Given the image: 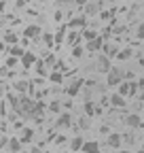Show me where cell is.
<instances>
[{
    "instance_id": "1",
    "label": "cell",
    "mask_w": 144,
    "mask_h": 153,
    "mask_svg": "<svg viewBox=\"0 0 144 153\" xmlns=\"http://www.w3.org/2000/svg\"><path fill=\"white\" fill-rule=\"evenodd\" d=\"M123 81V68L121 66H110V70L106 72V85L108 87H117Z\"/></svg>"
},
{
    "instance_id": "2",
    "label": "cell",
    "mask_w": 144,
    "mask_h": 153,
    "mask_svg": "<svg viewBox=\"0 0 144 153\" xmlns=\"http://www.w3.org/2000/svg\"><path fill=\"white\" fill-rule=\"evenodd\" d=\"M85 87V79L83 76H74L68 85H66V89H64V94L68 96V98H74V96H79L81 94V89Z\"/></svg>"
},
{
    "instance_id": "3",
    "label": "cell",
    "mask_w": 144,
    "mask_h": 153,
    "mask_svg": "<svg viewBox=\"0 0 144 153\" xmlns=\"http://www.w3.org/2000/svg\"><path fill=\"white\" fill-rule=\"evenodd\" d=\"M66 28L68 30H83V28H87V17L85 15H79V17H70L68 19V24H66Z\"/></svg>"
},
{
    "instance_id": "4",
    "label": "cell",
    "mask_w": 144,
    "mask_h": 153,
    "mask_svg": "<svg viewBox=\"0 0 144 153\" xmlns=\"http://www.w3.org/2000/svg\"><path fill=\"white\" fill-rule=\"evenodd\" d=\"M24 36H26V38H34V43H36V41L43 36V28H40L38 24H30V26L24 28Z\"/></svg>"
},
{
    "instance_id": "5",
    "label": "cell",
    "mask_w": 144,
    "mask_h": 153,
    "mask_svg": "<svg viewBox=\"0 0 144 153\" xmlns=\"http://www.w3.org/2000/svg\"><path fill=\"white\" fill-rule=\"evenodd\" d=\"M13 91H15L17 96H28V94H30V81H26V79L15 81V83H13Z\"/></svg>"
},
{
    "instance_id": "6",
    "label": "cell",
    "mask_w": 144,
    "mask_h": 153,
    "mask_svg": "<svg viewBox=\"0 0 144 153\" xmlns=\"http://www.w3.org/2000/svg\"><path fill=\"white\" fill-rule=\"evenodd\" d=\"M106 145L110 147V149H121V145H123V134L110 132V134H108V138H106Z\"/></svg>"
},
{
    "instance_id": "7",
    "label": "cell",
    "mask_w": 144,
    "mask_h": 153,
    "mask_svg": "<svg viewBox=\"0 0 144 153\" xmlns=\"http://www.w3.org/2000/svg\"><path fill=\"white\" fill-rule=\"evenodd\" d=\"M123 121H125V126H127V128H132V130H138V128H140V123H142V117H140L138 113H127Z\"/></svg>"
},
{
    "instance_id": "8",
    "label": "cell",
    "mask_w": 144,
    "mask_h": 153,
    "mask_svg": "<svg viewBox=\"0 0 144 153\" xmlns=\"http://www.w3.org/2000/svg\"><path fill=\"white\" fill-rule=\"evenodd\" d=\"M102 47H104V38L98 34L93 41H89V43H85V49L89 51V53H98V51H102Z\"/></svg>"
},
{
    "instance_id": "9",
    "label": "cell",
    "mask_w": 144,
    "mask_h": 153,
    "mask_svg": "<svg viewBox=\"0 0 144 153\" xmlns=\"http://www.w3.org/2000/svg\"><path fill=\"white\" fill-rule=\"evenodd\" d=\"M110 66H112V64H110V57H106L104 53L98 57V62H96V70L102 72V74H106L108 70H110Z\"/></svg>"
},
{
    "instance_id": "10",
    "label": "cell",
    "mask_w": 144,
    "mask_h": 153,
    "mask_svg": "<svg viewBox=\"0 0 144 153\" xmlns=\"http://www.w3.org/2000/svg\"><path fill=\"white\" fill-rule=\"evenodd\" d=\"M36 60H38V57H36L34 51H26V53L19 57V64H21L24 68H32V66L36 64Z\"/></svg>"
},
{
    "instance_id": "11",
    "label": "cell",
    "mask_w": 144,
    "mask_h": 153,
    "mask_svg": "<svg viewBox=\"0 0 144 153\" xmlns=\"http://www.w3.org/2000/svg\"><path fill=\"white\" fill-rule=\"evenodd\" d=\"M55 128H72V115H70L68 111L60 113V117H57V121H55Z\"/></svg>"
},
{
    "instance_id": "12",
    "label": "cell",
    "mask_w": 144,
    "mask_h": 153,
    "mask_svg": "<svg viewBox=\"0 0 144 153\" xmlns=\"http://www.w3.org/2000/svg\"><path fill=\"white\" fill-rule=\"evenodd\" d=\"M108 104H110V108H125V98L123 96H119V94H110L108 96Z\"/></svg>"
},
{
    "instance_id": "13",
    "label": "cell",
    "mask_w": 144,
    "mask_h": 153,
    "mask_svg": "<svg viewBox=\"0 0 144 153\" xmlns=\"http://www.w3.org/2000/svg\"><path fill=\"white\" fill-rule=\"evenodd\" d=\"M34 132H36V128H24L17 138H19L21 145H28V143H32V138H34Z\"/></svg>"
},
{
    "instance_id": "14",
    "label": "cell",
    "mask_w": 144,
    "mask_h": 153,
    "mask_svg": "<svg viewBox=\"0 0 144 153\" xmlns=\"http://www.w3.org/2000/svg\"><path fill=\"white\" fill-rule=\"evenodd\" d=\"M45 111H47V104H45L43 100H34V102H32V119H34V117H43Z\"/></svg>"
},
{
    "instance_id": "15",
    "label": "cell",
    "mask_w": 144,
    "mask_h": 153,
    "mask_svg": "<svg viewBox=\"0 0 144 153\" xmlns=\"http://www.w3.org/2000/svg\"><path fill=\"white\" fill-rule=\"evenodd\" d=\"M115 60H119V62H127V60H134V49H132V47L119 49V53L115 55Z\"/></svg>"
},
{
    "instance_id": "16",
    "label": "cell",
    "mask_w": 144,
    "mask_h": 153,
    "mask_svg": "<svg viewBox=\"0 0 144 153\" xmlns=\"http://www.w3.org/2000/svg\"><path fill=\"white\" fill-rule=\"evenodd\" d=\"M66 43H68L70 47L81 45V34H79L76 30H68V32H66Z\"/></svg>"
},
{
    "instance_id": "17",
    "label": "cell",
    "mask_w": 144,
    "mask_h": 153,
    "mask_svg": "<svg viewBox=\"0 0 144 153\" xmlns=\"http://www.w3.org/2000/svg\"><path fill=\"white\" fill-rule=\"evenodd\" d=\"M81 151L83 153H100V143L98 140H85Z\"/></svg>"
},
{
    "instance_id": "18",
    "label": "cell",
    "mask_w": 144,
    "mask_h": 153,
    "mask_svg": "<svg viewBox=\"0 0 144 153\" xmlns=\"http://www.w3.org/2000/svg\"><path fill=\"white\" fill-rule=\"evenodd\" d=\"M47 79H49L51 83H55V85H62V83L66 81V79H64V72H60V70H49Z\"/></svg>"
},
{
    "instance_id": "19",
    "label": "cell",
    "mask_w": 144,
    "mask_h": 153,
    "mask_svg": "<svg viewBox=\"0 0 144 153\" xmlns=\"http://www.w3.org/2000/svg\"><path fill=\"white\" fill-rule=\"evenodd\" d=\"M2 43H4L7 47H13V45H19V36H17L15 32H4V36H2Z\"/></svg>"
},
{
    "instance_id": "20",
    "label": "cell",
    "mask_w": 144,
    "mask_h": 153,
    "mask_svg": "<svg viewBox=\"0 0 144 153\" xmlns=\"http://www.w3.org/2000/svg\"><path fill=\"white\" fill-rule=\"evenodd\" d=\"M79 34H81V41H85V43H89V41H93V38L98 36V32H96V30H91L89 26H87V28H83V30H81Z\"/></svg>"
},
{
    "instance_id": "21",
    "label": "cell",
    "mask_w": 144,
    "mask_h": 153,
    "mask_svg": "<svg viewBox=\"0 0 144 153\" xmlns=\"http://www.w3.org/2000/svg\"><path fill=\"white\" fill-rule=\"evenodd\" d=\"M83 115H85V117H93V115H96V102L87 100L83 104Z\"/></svg>"
},
{
    "instance_id": "22",
    "label": "cell",
    "mask_w": 144,
    "mask_h": 153,
    "mask_svg": "<svg viewBox=\"0 0 144 153\" xmlns=\"http://www.w3.org/2000/svg\"><path fill=\"white\" fill-rule=\"evenodd\" d=\"M47 111L53 113V115H60V113H62V102H60V100H51V102L47 104Z\"/></svg>"
},
{
    "instance_id": "23",
    "label": "cell",
    "mask_w": 144,
    "mask_h": 153,
    "mask_svg": "<svg viewBox=\"0 0 144 153\" xmlns=\"http://www.w3.org/2000/svg\"><path fill=\"white\" fill-rule=\"evenodd\" d=\"M83 143H85V138L83 136H74V138H72L70 140V151H81V147H83Z\"/></svg>"
},
{
    "instance_id": "24",
    "label": "cell",
    "mask_w": 144,
    "mask_h": 153,
    "mask_svg": "<svg viewBox=\"0 0 144 153\" xmlns=\"http://www.w3.org/2000/svg\"><path fill=\"white\" fill-rule=\"evenodd\" d=\"M117 94L123 96V98H127V94H129V81H121L117 85Z\"/></svg>"
},
{
    "instance_id": "25",
    "label": "cell",
    "mask_w": 144,
    "mask_h": 153,
    "mask_svg": "<svg viewBox=\"0 0 144 153\" xmlns=\"http://www.w3.org/2000/svg\"><path fill=\"white\" fill-rule=\"evenodd\" d=\"M7 147H9L13 153H19V151H21V143H19V138H17V136H15V138H9Z\"/></svg>"
},
{
    "instance_id": "26",
    "label": "cell",
    "mask_w": 144,
    "mask_h": 153,
    "mask_svg": "<svg viewBox=\"0 0 144 153\" xmlns=\"http://www.w3.org/2000/svg\"><path fill=\"white\" fill-rule=\"evenodd\" d=\"M100 4H102V2H98V4H85V17L98 15V13H100Z\"/></svg>"
},
{
    "instance_id": "27",
    "label": "cell",
    "mask_w": 144,
    "mask_h": 153,
    "mask_svg": "<svg viewBox=\"0 0 144 153\" xmlns=\"http://www.w3.org/2000/svg\"><path fill=\"white\" fill-rule=\"evenodd\" d=\"M34 68H36V72H38L40 76H47V74H49V68L45 66V62H43V60H36Z\"/></svg>"
},
{
    "instance_id": "28",
    "label": "cell",
    "mask_w": 144,
    "mask_h": 153,
    "mask_svg": "<svg viewBox=\"0 0 144 153\" xmlns=\"http://www.w3.org/2000/svg\"><path fill=\"white\" fill-rule=\"evenodd\" d=\"M9 53H11L13 57H17V60H19V57H21L26 51H24V47H21V45H13V47H9Z\"/></svg>"
},
{
    "instance_id": "29",
    "label": "cell",
    "mask_w": 144,
    "mask_h": 153,
    "mask_svg": "<svg viewBox=\"0 0 144 153\" xmlns=\"http://www.w3.org/2000/svg\"><path fill=\"white\" fill-rule=\"evenodd\" d=\"M66 32H68V28L66 26H62L60 30H57V34L53 36V41H55V45H60V43H64V38H66Z\"/></svg>"
},
{
    "instance_id": "30",
    "label": "cell",
    "mask_w": 144,
    "mask_h": 153,
    "mask_svg": "<svg viewBox=\"0 0 144 153\" xmlns=\"http://www.w3.org/2000/svg\"><path fill=\"white\" fill-rule=\"evenodd\" d=\"M83 55H85V47H83V45L72 47V57H74V60H81Z\"/></svg>"
},
{
    "instance_id": "31",
    "label": "cell",
    "mask_w": 144,
    "mask_h": 153,
    "mask_svg": "<svg viewBox=\"0 0 144 153\" xmlns=\"http://www.w3.org/2000/svg\"><path fill=\"white\" fill-rule=\"evenodd\" d=\"M43 62H45V66H47V68H51V70H53V66H55V62H57V57L53 55V53H47V57H45Z\"/></svg>"
},
{
    "instance_id": "32",
    "label": "cell",
    "mask_w": 144,
    "mask_h": 153,
    "mask_svg": "<svg viewBox=\"0 0 144 153\" xmlns=\"http://www.w3.org/2000/svg\"><path fill=\"white\" fill-rule=\"evenodd\" d=\"M74 130H89V117H85V115H83V117L76 121V128Z\"/></svg>"
},
{
    "instance_id": "33",
    "label": "cell",
    "mask_w": 144,
    "mask_h": 153,
    "mask_svg": "<svg viewBox=\"0 0 144 153\" xmlns=\"http://www.w3.org/2000/svg\"><path fill=\"white\" fill-rule=\"evenodd\" d=\"M17 64H19V60H17V57H13V55H9V57H7V62H4V68L13 70V68H17Z\"/></svg>"
},
{
    "instance_id": "34",
    "label": "cell",
    "mask_w": 144,
    "mask_h": 153,
    "mask_svg": "<svg viewBox=\"0 0 144 153\" xmlns=\"http://www.w3.org/2000/svg\"><path fill=\"white\" fill-rule=\"evenodd\" d=\"M40 38H43V43H45L47 47H53V45H55V41H53V34H51V32H45Z\"/></svg>"
},
{
    "instance_id": "35",
    "label": "cell",
    "mask_w": 144,
    "mask_h": 153,
    "mask_svg": "<svg viewBox=\"0 0 144 153\" xmlns=\"http://www.w3.org/2000/svg\"><path fill=\"white\" fill-rule=\"evenodd\" d=\"M138 79V74L134 70H123V81H136Z\"/></svg>"
},
{
    "instance_id": "36",
    "label": "cell",
    "mask_w": 144,
    "mask_h": 153,
    "mask_svg": "<svg viewBox=\"0 0 144 153\" xmlns=\"http://www.w3.org/2000/svg\"><path fill=\"white\" fill-rule=\"evenodd\" d=\"M136 36H138V41H144V24L136 26Z\"/></svg>"
},
{
    "instance_id": "37",
    "label": "cell",
    "mask_w": 144,
    "mask_h": 153,
    "mask_svg": "<svg viewBox=\"0 0 144 153\" xmlns=\"http://www.w3.org/2000/svg\"><path fill=\"white\" fill-rule=\"evenodd\" d=\"M136 83H138V89H140V91H144V74H142V76H138Z\"/></svg>"
},
{
    "instance_id": "38",
    "label": "cell",
    "mask_w": 144,
    "mask_h": 153,
    "mask_svg": "<svg viewBox=\"0 0 144 153\" xmlns=\"http://www.w3.org/2000/svg\"><path fill=\"white\" fill-rule=\"evenodd\" d=\"M53 17H55V22H62V17H64V11H55V13H53Z\"/></svg>"
},
{
    "instance_id": "39",
    "label": "cell",
    "mask_w": 144,
    "mask_h": 153,
    "mask_svg": "<svg viewBox=\"0 0 144 153\" xmlns=\"http://www.w3.org/2000/svg\"><path fill=\"white\" fill-rule=\"evenodd\" d=\"M100 134H106V136H108V134H110V128H108V126H100Z\"/></svg>"
},
{
    "instance_id": "40",
    "label": "cell",
    "mask_w": 144,
    "mask_h": 153,
    "mask_svg": "<svg viewBox=\"0 0 144 153\" xmlns=\"http://www.w3.org/2000/svg\"><path fill=\"white\" fill-rule=\"evenodd\" d=\"M26 7V0H15V9H24Z\"/></svg>"
},
{
    "instance_id": "41",
    "label": "cell",
    "mask_w": 144,
    "mask_h": 153,
    "mask_svg": "<svg viewBox=\"0 0 144 153\" xmlns=\"http://www.w3.org/2000/svg\"><path fill=\"white\" fill-rule=\"evenodd\" d=\"M0 76H2V79H4V76H9V68H4V66H0Z\"/></svg>"
},
{
    "instance_id": "42",
    "label": "cell",
    "mask_w": 144,
    "mask_h": 153,
    "mask_svg": "<svg viewBox=\"0 0 144 153\" xmlns=\"http://www.w3.org/2000/svg\"><path fill=\"white\" fill-rule=\"evenodd\" d=\"M7 143H9V138H7V136H0V149L7 147Z\"/></svg>"
},
{
    "instance_id": "43",
    "label": "cell",
    "mask_w": 144,
    "mask_h": 153,
    "mask_svg": "<svg viewBox=\"0 0 144 153\" xmlns=\"http://www.w3.org/2000/svg\"><path fill=\"white\" fill-rule=\"evenodd\" d=\"M62 106H64V108H72V98H68V100H66Z\"/></svg>"
},
{
    "instance_id": "44",
    "label": "cell",
    "mask_w": 144,
    "mask_h": 153,
    "mask_svg": "<svg viewBox=\"0 0 144 153\" xmlns=\"http://www.w3.org/2000/svg\"><path fill=\"white\" fill-rule=\"evenodd\" d=\"M30 153H43V147H32Z\"/></svg>"
},
{
    "instance_id": "45",
    "label": "cell",
    "mask_w": 144,
    "mask_h": 153,
    "mask_svg": "<svg viewBox=\"0 0 144 153\" xmlns=\"http://www.w3.org/2000/svg\"><path fill=\"white\" fill-rule=\"evenodd\" d=\"M138 102H140V104H144V91H140V94H138Z\"/></svg>"
},
{
    "instance_id": "46",
    "label": "cell",
    "mask_w": 144,
    "mask_h": 153,
    "mask_svg": "<svg viewBox=\"0 0 144 153\" xmlns=\"http://www.w3.org/2000/svg\"><path fill=\"white\" fill-rule=\"evenodd\" d=\"M74 0H57V4H72Z\"/></svg>"
},
{
    "instance_id": "47",
    "label": "cell",
    "mask_w": 144,
    "mask_h": 153,
    "mask_svg": "<svg viewBox=\"0 0 144 153\" xmlns=\"http://www.w3.org/2000/svg\"><path fill=\"white\" fill-rule=\"evenodd\" d=\"M102 106H108V96H102Z\"/></svg>"
},
{
    "instance_id": "48",
    "label": "cell",
    "mask_w": 144,
    "mask_h": 153,
    "mask_svg": "<svg viewBox=\"0 0 144 153\" xmlns=\"http://www.w3.org/2000/svg\"><path fill=\"white\" fill-rule=\"evenodd\" d=\"M0 98H4V85L0 83Z\"/></svg>"
},
{
    "instance_id": "49",
    "label": "cell",
    "mask_w": 144,
    "mask_h": 153,
    "mask_svg": "<svg viewBox=\"0 0 144 153\" xmlns=\"http://www.w3.org/2000/svg\"><path fill=\"white\" fill-rule=\"evenodd\" d=\"M4 7H7V2L2 0V2H0V11H4Z\"/></svg>"
},
{
    "instance_id": "50",
    "label": "cell",
    "mask_w": 144,
    "mask_h": 153,
    "mask_svg": "<svg viewBox=\"0 0 144 153\" xmlns=\"http://www.w3.org/2000/svg\"><path fill=\"white\" fill-rule=\"evenodd\" d=\"M4 49H7V45H4L2 41H0V51H4Z\"/></svg>"
},
{
    "instance_id": "51",
    "label": "cell",
    "mask_w": 144,
    "mask_h": 153,
    "mask_svg": "<svg viewBox=\"0 0 144 153\" xmlns=\"http://www.w3.org/2000/svg\"><path fill=\"white\" fill-rule=\"evenodd\" d=\"M136 153H144V149H138V151H136Z\"/></svg>"
},
{
    "instance_id": "52",
    "label": "cell",
    "mask_w": 144,
    "mask_h": 153,
    "mask_svg": "<svg viewBox=\"0 0 144 153\" xmlns=\"http://www.w3.org/2000/svg\"><path fill=\"white\" fill-rule=\"evenodd\" d=\"M38 2H49V0H38Z\"/></svg>"
}]
</instances>
